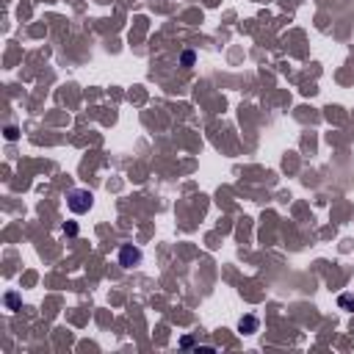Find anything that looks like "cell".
Segmentation results:
<instances>
[{
    "instance_id": "1",
    "label": "cell",
    "mask_w": 354,
    "mask_h": 354,
    "mask_svg": "<svg viewBox=\"0 0 354 354\" xmlns=\"http://www.w3.org/2000/svg\"><path fill=\"white\" fill-rule=\"evenodd\" d=\"M67 205H69V210L72 213H89L92 210V205H94V194L89 188H72L67 194Z\"/></svg>"
},
{
    "instance_id": "2",
    "label": "cell",
    "mask_w": 354,
    "mask_h": 354,
    "mask_svg": "<svg viewBox=\"0 0 354 354\" xmlns=\"http://www.w3.org/2000/svg\"><path fill=\"white\" fill-rule=\"evenodd\" d=\"M141 258H144V255H141V249H138V246H133V243H125V246L119 249V266L122 268L138 266V263H141Z\"/></svg>"
},
{
    "instance_id": "3",
    "label": "cell",
    "mask_w": 354,
    "mask_h": 354,
    "mask_svg": "<svg viewBox=\"0 0 354 354\" xmlns=\"http://www.w3.org/2000/svg\"><path fill=\"white\" fill-rule=\"evenodd\" d=\"M238 329H241L243 335L258 332V318H255V316H246V318H241V321H238Z\"/></svg>"
},
{
    "instance_id": "4",
    "label": "cell",
    "mask_w": 354,
    "mask_h": 354,
    "mask_svg": "<svg viewBox=\"0 0 354 354\" xmlns=\"http://www.w3.org/2000/svg\"><path fill=\"white\" fill-rule=\"evenodd\" d=\"M180 64H183V67H191V64H194V53L186 50V53H183V58H180Z\"/></svg>"
},
{
    "instance_id": "5",
    "label": "cell",
    "mask_w": 354,
    "mask_h": 354,
    "mask_svg": "<svg viewBox=\"0 0 354 354\" xmlns=\"http://www.w3.org/2000/svg\"><path fill=\"white\" fill-rule=\"evenodd\" d=\"M337 304H340V307H352V310H354V296H340Z\"/></svg>"
},
{
    "instance_id": "6",
    "label": "cell",
    "mask_w": 354,
    "mask_h": 354,
    "mask_svg": "<svg viewBox=\"0 0 354 354\" xmlns=\"http://www.w3.org/2000/svg\"><path fill=\"white\" fill-rule=\"evenodd\" d=\"M64 233H69V235H75V233H78V227H75V224H64Z\"/></svg>"
},
{
    "instance_id": "7",
    "label": "cell",
    "mask_w": 354,
    "mask_h": 354,
    "mask_svg": "<svg viewBox=\"0 0 354 354\" xmlns=\"http://www.w3.org/2000/svg\"><path fill=\"white\" fill-rule=\"evenodd\" d=\"M6 302H9L11 307H17V296H14V294H9V296H6Z\"/></svg>"
}]
</instances>
